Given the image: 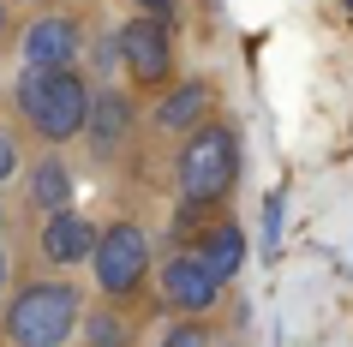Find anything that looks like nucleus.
<instances>
[{
    "instance_id": "f257e3e1",
    "label": "nucleus",
    "mask_w": 353,
    "mask_h": 347,
    "mask_svg": "<svg viewBox=\"0 0 353 347\" xmlns=\"http://www.w3.org/2000/svg\"><path fill=\"white\" fill-rule=\"evenodd\" d=\"M90 90L96 78L78 72V66H24V78L12 84V120H19L42 150H66L78 144L84 132V114H90Z\"/></svg>"
},
{
    "instance_id": "f03ea898",
    "label": "nucleus",
    "mask_w": 353,
    "mask_h": 347,
    "mask_svg": "<svg viewBox=\"0 0 353 347\" xmlns=\"http://www.w3.org/2000/svg\"><path fill=\"white\" fill-rule=\"evenodd\" d=\"M84 288L72 275H24L0 299V347H72Z\"/></svg>"
},
{
    "instance_id": "7ed1b4c3",
    "label": "nucleus",
    "mask_w": 353,
    "mask_h": 347,
    "mask_svg": "<svg viewBox=\"0 0 353 347\" xmlns=\"http://www.w3.org/2000/svg\"><path fill=\"white\" fill-rule=\"evenodd\" d=\"M240 126L228 114H210L192 132L174 138V198L204 204V210H228L234 204V186H240Z\"/></svg>"
},
{
    "instance_id": "20e7f679",
    "label": "nucleus",
    "mask_w": 353,
    "mask_h": 347,
    "mask_svg": "<svg viewBox=\"0 0 353 347\" xmlns=\"http://www.w3.org/2000/svg\"><path fill=\"white\" fill-rule=\"evenodd\" d=\"M90 288L96 299H114V306H144L150 299V270H156V252H150V228L138 216H114L96 221V246H90Z\"/></svg>"
},
{
    "instance_id": "39448f33",
    "label": "nucleus",
    "mask_w": 353,
    "mask_h": 347,
    "mask_svg": "<svg viewBox=\"0 0 353 347\" xmlns=\"http://www.w3.org/2000/svg\"><path fill=\"white\" fill-rule=\"evenodd\" d=\"M180 19H150V12H132L120 30H114V60L126 72L132 96H156L180 78Z\"/></svg>"
},
{
    "instance_id": "423d86ee",
    "label": "nucleus",
    "mask_w": 353,
    "mask_h": 347,
    "mask_svg": "<svg viewBox=\"0 0 353 347\" xmlns=\"http://www.w3.org/2000/svg\"><path fill=\"white\" fill-rule=\"evenodd\" d=\"M138 126H144V114H138V96H132L126 84H102V78H96V90H90V114H84V132H78L84 156H90L96 168H114V162L132 150Z\"/></svg>"
},
{
    "instance_id": "0eeeda50",
    "label": "nucleus",
    "mask_w": 353,
    "mask_h": 347,
    "mask_svg": "<svg viewBox=\"0 0 353 347\" xmlns=\"http://www.w3.org/2000/svg\"><path fill=\"white\" fill-rule=\"evenodd\" d=\"M150 293H156V306L174 311V317H210V311L222 306V281L204 270V257L192 252V246H174L168 257H156Z\"/></svg>"
},
{
    "instance_id": "6e6552de",
    "label": "nucleus",
    "mask_w": 353,
    "mask_h": 347,
    "mask_svg": "<svg viewBox=\"0 0 353 347\" xmlns=\"http://www.w3.org/2000/svg\"><path fill=\"white\" fill-rule=\"evenodd\" d=\"M216 78H174L168 90L150 96V114H144V126L156 132V138H180V132H192L198 120H210L216 114Z\"/></svg>"
},
{
    "instance_id": "1a4fd4ad",
    "label": "nucleus",
    "mask_w": 353,
    "mask_h": 347,
    "mask_svg": "<svg viewBox=\"0 0 353 347\" xmlns=\"http://www.w3.org/2000/svg\"><path fill=\"white\" fill-rule=\"evenodd\" d=\"M90 246H96V221L78 204H60V210L37 216V257L48 270H84Z\"/></svg>"
},
{
    "instance_id": "9d476101",
    "label": "nucleus",
    "mask_w": 353,
    "mask_h": 347,
    "mask_svg": "<svg viewBox=\"0 0 353 347\" xmlns=\"http://www.w3.org/2000/svg\"><path fill=\"white\" fill-rule=\"evenodd\" d=\"M19 48H24V66H78V54H84V19L42 6L37 19L24 24Z\"/></svg>"
},
{
    "instance_id": "9b49d317",
    "label": "nucleus",
    "mask_w": 353,
    "mask_h": 347,
    "mask_svg": "<svg viewBox=\"0 0 353 347\" xmlns=\"http://www.w3.org/2000/svg\"><path fill=\"white\" fill-rule=\"evenodd\" d=\"M186 246H192L198 257H204V270L216 275L222 288L245 270V228L234 221V210H216V216H210L204 228H198V234L186 239Z\"/></svg>"
},
{
    "instance_id": "f8f14e48",
    "label": "nucleus",
    "mask_w": 353,
    "mask_h": 347,
    "mask_svg": "<svg viewBox=\"0 0 353 347\" xmlns=\"http://www.w3.org/2000/svg\"><path fill=\"white\" fill-rule=\"evenodd\" d=\"M72 162H66V150H42L37 162L24 168V210L30 216H48L60 204H72Z\"/></svg>"
},
{
    "instance_id": "ddd939ff",
    "label": "nucleus",
    "mask_w": 353,
    "mask_h": 347,
    "mask_svg": "<svg viewBox=\"0 0 353 347\" xmlns=\"http://www.w3.org/2000/svg\"><path fill=\"white\" fill-rule=\"evenodd\" d=\"M78 329H84V347H144V317L114 299H84Z\"/></svg>"
},
{
    "instance_id": "4468645a",
    "label": "nucleus",
    "mask_w": 353,
    "mask_h": 347,
    "mask_svg": "<svg viewBox=\"0 0 353 347\" xmlns=\"http://www.w3.org/2000/svg\"><path fill=\"white\" fill-rule=\"evenodd\" d=\"M24 168V150H19V132L6 126V120H0V186L12 180V174H19Z\"/></svg>"
},
{
    "instance_id": "2eb2a0df",
    "label": "nucleus",
    "mask_w": 353,
    "mask_h": 347,
    "mask_svg": "<svg viewBox=\"0 0 353 347\" xmlns=\"http://www.w3.org/2000/svg\"><path fill=\"white\" fill-rule=\"evenodd\" d=\"M276 246H281V192H270L263 198V252L276 257Z\"/></svg>"
},
{
    "instance_id": "dca6fc26",
    "label": "nucleus",
    "mask_w": 353,
    "mask_h": 347,
    "mask_svg": "<svg viewBox=\"0 0 353 347\" xmlns=\"http://www.w3.org/2000/svg\"><path fill=\"white\" fill-rule=\"evenodd\" d=\"M132 12H150V19H180V0H126Z\"/></svg>"
},
{
    "instance_id": "f3484780",
    "label": "nucleus",
    "mask_w": 353,
    "mask_h": 347,
    "mask_svg": "<svg viewBox=\"0 0 353 347\" xmlns=\"http://www.w3.org/2000/svg\"><path fill=\"white\" fill-rule=\"evenodd\" d=\"M162 347H204V329H198V324H186V329H174V335H168Z\"/></svg>"
},
{
    "instance_id": "a211bd4d",
    "label": "nucleus",
    "mask_w": 353,
    "mask_h": 347,
    "mask_svg": "<svg viewBox=\"0 0 353 347\" xmlns=\"http://www.w3.org/2000/svg\"><path fill=\"white\" fill-rule=\"evenodd\" d=\"M6 288H12V257H6V246H0V299H6Z\"/></svg>"
},
{
    "instance_id": "6ab92c4d",
    "label": "nucleus",
    "mask_w": 353,
    "mask_h": 347,
    "mask_svg": "<svg viewBox=\"0 0 353 347\" xmlns=\"http://www.w3.org/2000/svg\"><path fill=\"white\" fill-rule=\"evenodd\" d=\"M12 37V6H6V0H0V42Z\"/></svg>"
},
{
    "instance_id": "aec40b11",
    "label": "nucleus",
    "mask_w": 353,
    "mask_h": 347,
    "mask_svg": "<svg viewBox=\"0 0 353 347\" xmlns=\"http://www.w3.org/2000/svg\"><path fill=\"white\" fill-rule=\"evenodd\" d=\"M6 6H30V12H42V6H54V0H6Z\"/></svg>"
},
{
    "instance_id": "412c9836",
    "label": "nucleus",
    "mask_w": 353,
    "mask_h": 347,
    "mask_svg": "<svg viewBox=\"0 0 353 347\" xmlns=\"http://www.w3.org/2000/svg\"><path fill=\"white\" fill-rule=\"evenodd\" d=\"M0 246H6V204H0Z\"/></svg>"
},
{
    "instance_id": "4be33fe9",
    "label": "nucleus",
    "mask_w": 353,
    "mask_h": 347,
    "mask_svg": "<svg viewBox=\"0 0 353 347\" xmlns=\"http://www.w3.org/2000/svg\"><path fill=\"white\" fill-rule=\"evenodd\" d=\"M222 347H228V341H222ZM234 347H240V341H234Z\"/></svg>"
},
{
    "instance_id": "5701e85b",
    "label": "nucleus",
    "mask_w": 353,
    "mask_h": 347,
    "mask_svg": "<svg viewBox=\"0 0 353 347\" xmlns=\"http://www.w3.org/2000/svg\"><path fill=\"white\" fill-rule=\"evenodd\" d=\"M347 6H353V0H347Z\"/></svg>"
}]
</instances>
